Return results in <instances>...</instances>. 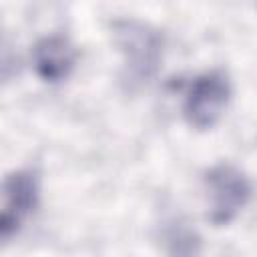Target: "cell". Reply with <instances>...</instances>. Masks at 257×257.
<instances>
[{
  "label": "cell",
  "instance_id": "cell-4",
  "mask_svg": "<svg viewBox=\"0 0 257 257\" xmlns=\"http://www.w3.org/2000/svg\"><path fill=\"white\" fill-rule=\"evenodd\" d=\"M231 96V82L223 70H209L199 74L185 96V118L191 126L205 131L211 128L221 114Z\"/></svg>",
  "mask_w": 257,
  "mask_h": 257
},
{
  "label": "cell",
  "instance_id": "cell-1",
  "mask_svg": "<svg viewBox=\"0 0 257 257\" xmlns=\"http://www.w3.org/2000/svg\"><path fill=\"white\" fill-rule=\"evenodd\" d=\"M112 42L124 60V80L128 84L149 82L163 60V34L137 18H116L110 22Z\"/></svg>",
  "mask_w": 257,
  "mask_h": 257
},
{
  "label": "cell",
  "instance_id": "cell-6",
  "mask_svg": "<svg viewBox=\"0 0 257 257\" xmlns=\"http://www.w3.org/2000/svg\"><path fill=\"white\" fill-rule=\"evenodd\" d=\"M169 243L173 245L171 247V253H183V255H189V253H197V245H199V237L185 229V227H175L169 235Z\"/></svg>",
  "mask_w": 257,
  "mask_h": 257
},
{
  "label": "cell",
  "instance_id": "cell-2",
  "mask_svg": "<svg viewBox=\"0 0 257 257\" xmlns=\"http://www.w3.org/2000/svg\"><path fill=\"white\" fill-rule=\"evenodd\" d=\"M205 187L209 195V221L217 227L231 223L251 197V183L247 175L229 165L219 163L205 173Z\"/></svg>",
  "mask_w": 257,
  "mask_h": 257
},
{
  "label": "cell",
  "instance_id": "cell-5",
  "mask_svg": "<svg viewBox=\"0 0 257 257\" xmlns=\"http://www.w3.org/2000/svg\"><path fill=\"white\" fill-rule=\"evenodd\" d=\"M34 58V68L38 76L46 82H60L64 80L70 70L74 68L76 62V50L70 44L68 38L52 34L44 36L34 44L32 50Z\"/></svg>",
  "mask_w": 257,
  "mask_h": 257
},
{
  "label": "cell",
  "instance_id": "cell-3",
  "mask_svg": "<svg viewBox=\"0 0 257 257\" xmlns=\"http://www.w3.org/2000/svg\"><path fill=\"white\" fill-rule=\"evenodd\" d=\"M38 203V177L18 169L0 179V245L8 243Z\"/></svg>",
  "mask_w": 257,
  "mask_h": 257
}]
</instances>
